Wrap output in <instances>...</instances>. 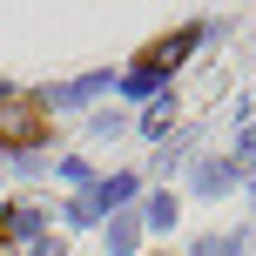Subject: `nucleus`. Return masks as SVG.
Masks as SVG:
<instances>
[{
	"instance_id": "obj_1",
	"label": "nucleus",
	"mask_w": 256,
	"mask_h": 256,
	"mask_svg": "<svg viewBox=\"0 0 256 256\" xmlns=\"http://www.w3.org/2000/svg\"><path fill=\"white\" fill-rule=\"evenodd\" d=\"M196 40H202V27H182V34H168L162 48H148V54H142V68H135V74H122V88H128V94H155V88L168 81V68H176L182 54L196 48Z\"/></svg>"
},
{
	"instance_id": "obj_2",
	"label": "nucleus",
	"mask_w": 256,
	"mask_h": 256,
	"mask_svg": "<svg viewBox=\"0 0 256 256\" xmlns=\"http://www.w3.org/2000/svg\"><path fill=\"white\" fill-rule=\"evenodd\" d=\"M40 135H48V102L0 88V142H7V148H27V142H40Z\"/></svg>"
},
{
	"instance_id": "obj_3",
	"label": "nucleus",
	"mask_w": 256,
	"mask_h": 256,
	"mask_svg": "<svg viewBox=\"0 0 256 256\" xmlns=\"http://www.w3.org/2000/svg\"><path fill=\"white\" fill-rule=\"evenodd\" d=\"M236 176H243V168L216 155V162H196V182H189V189L196 196H222V189H236Z\"/></svg>"
},
{
	"instance_id": "obj_4",
	"label": "nucleus",
	"mask_w": 256,
	"mask_h": 256,
	"mask_svg": "<svg viewBox=\"0 0 256 256\" xmlns=\"http://www.w3.org/2000/svg\"><path fill=\"white\" fill-rule=\"evenodd\" d=\"M108 88V74H88V81H68V88H54V108H74V102H94V94Z\"/></svg>"
},
{
	"instance_id": "obj_5",
	"label": "nucleus",
	"mask_w": 256,
	"mask_h": 256,
	"mask_svg": "<svg viewBox=\"0 0 256 256\" xmlns=\"http://www.w3.org/2000/svg\"><path fill=\"white\" fill-rule=\"evenodd\" d=\"M135 236H142V222H135V216H115V222H108V256H128Z\"/></svg>"
},
{
	"instance_id": "obj_6",
	"label": "nucleus",
	"mask_w": 256,
	"mask_h": 256,
	"mask_svg": "<svg viewBox=\"0 0 256 256\" xmlns=\"http://www.w3.org/2000/svg\"><path fill=\"white\" fill-rule=\"evenodd\" d=\"M168 128H176V102H168V94H162V102H155L148 115H142V135H155V142H162Z\"/></svg>"
},
{
	"instance_id": "obj_7",
	"label": "nucleus",
	"mask_w": 256,
	"mask_h": 256,
	"mask_svg": "<svg viewBox=\"0 0 256 256\" xmlns=\"http://www.w3.org/2000/svg\"><path fill=\"white\" fill-rule=\"evenodd\" d=\"M34 230H40V209L34 202H14L7 209V236H34Z\"/></svg>"
},
{
	"instance_id": "obj_8",
	"label": "nucleus",
	"mask_w": 256,
	"mask_h": 256,
	"mask_svg": "<svg viewBox=\"0 0 256 256\" xmlns=\"http://www.w3.org/2000/svg\"><path fill=\"white\" fill-rule=\"evenodd\" d=\"M128 196H135V176H115V182H102V189H94V202L115 209V202H128Z\"/></svg>"
},
{
	"instance_id": "obj_9",
	"label": "nucleus",
	"mask_w": 256,
	"mask_h": 256,
	"mask_svg": "<svg viewBox=\"0 0 256 256\" xmlns=\"http://www.w3.org/2000/svg\"><path fill=\"white\" fill-rule=\"evenodd\" d=\"M176 222V196H148V230H168Z\"/></svg>"
},
{
	"instance_id": "obj_10",
	"label": "nucleus",
	"mask_w": 256,
	"mask_h": 256,
	"mask_svg": "<svg viewBox=\"0 0 256 256\" xmlns=\"http://www.w3.org/2000/svg\"><path fill=\"white\" fill-rule=\"evenodd\" d=\"M243 250V236H209V243H196V256H236Z\"/></svg>"
},
{
	"instance_id": "obj_11",
	"label": "nucleus",
	"mask_w": 256,
	"mask_h": 256,
	"mask_svg": "<svg viewBox=\"0 0 256 256\" xmlns=\"http://www.w3.org/2000/svg\"><path fill=\"white\" fill-rule=\"evenodd\" d=\"M94 216H102V202H94V189H88V196H81V202H74V209H68V222H94Z\"/></svg>"
},
{
	"instance_id": "obj_12",
	"label": "nucleus",
	"mask_w": 256,
	"mask_h": 256,
	"mask_svg": "<svg viewBox=\"0 0 256 256\" xmlns=\"http://www.w3.org/2000/svg\"><path fill=\"white\" fill-rule=\"evenodd\" d=\"M236 168H256V128H243V148H236Z\"/></svg>"
}]
</instances>
